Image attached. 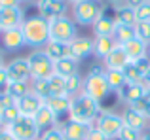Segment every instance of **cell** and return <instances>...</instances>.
<instances>
[{"label":"cell","mask_w":150,"mask_h":140,"mask_svg":"<svg viewBox=\"0 0 150 140\" xmlns=\"http://www.w3.org/2000/svg\"><path fill=\"white\" fill-rule=\"evenodd\" d=\"M101 104L97 100L89 99L88 95L80 93V95L72 97L70 100V110H69V119L72 121H80V123H88L93 125L97 121V118L101 116Z\"/></svg>","instance_id":"6da1fadb"},{"label":"cell","mask_w":150,"mask_h":140,"mask_svg":"<svg viewBox=\"0 0 150 140\" xmlns=\"http://www.w3.org/2000/svg\"><path fill=\"white\" fill-rule=\"evenodd\" d=\"M23 36H25V44L29 48L40 49L46 48V44L50 42V21L40 15H34L23 21L21 25Z\"/></svg>","instance_id":"7a4b0ae2"},{"label":"cell","mask_w":150,"mask_h":140,"mask_svg":"<svg viewBox=\"0 0 150 140\" xmlns=\"http://www.w3.org/2000/svg\"><path fill=\"white\" fill-rule=\"evenodd\" d=\"M82 93L88 95L89 99L97 100V102H101V100L110 93L108 81H106V76H105V70H103L101 66H95L93 70L88 72V76L84 78Z\"/></svg>","instance_id":"3957f363"},{"label":"cell","mask_w":150,"mask_h":140,"mask_svg":"<svg viewBox=\"0 0 150 140\" xmlns=\"http://www.w3.org/2000/svg\"><path fill=\"white\" fill-rule=\"evenodd\" d=\"M76 21L67 15L50 21V40L53 42H61V44H70L72 40H76Z\"/></svg>","instance_id":"277c9868"},{"label":"cell","mask_w":150,"mask_h":140,"mask_svg":"<svg viewBox=\"0 0 150 140\" xmlns=\"http://www.w3.org/2000/svg\"><path fill=\"white\" fill-rule=\"evenodd\" d=\"M6 131L15 140H38L42 134V131L36 125L34 118H27V116H19L13 123H10L6 127Z\"/></svg>","instance_id":"5b68a950"},{"label":"cell","mask_w":150,"mask_h":140,"mask_svg":"<svg viewBox=\"0 0 150 140\" xmlns=\"http://www.w3.org/2000/svg\"><path fill=\"white\" fill-rule=\"evenodd\" d=\"M33 91L42 100H48L59 95H67V85L61 76L53 74V76L46 78V80H33Z\"/></svg>","instance_id":"8992f818"},{"label":"cell","mask_w":150,"mask_h":140,"mask_svg":"<svg viewBox=\"0 0 150 140\" xmlns=\"http://www.w3.org/2000/svg\"><path fill=\"white\" fill-rule=\"evenodd\" d=\"M27 59L30 64V78L33 80H46L55 74V63L46 55L44 49H34Z\"/></svg>","instance_id":"52a82bcc"},{"label":"cell","mask_w":150,"mask_h":140,"mask_svg":"<svg viewBox=\"0 0 150 140\" xmlns=\"http://www.w3.org/2000/svg\"><path fill=\"white\" fill-rule=\"evenodd\" d=\"M72 11H74V19H76L78 25L93 27V23L103 13V6L99 0H82V2L74 4Z\"/></svg>","instance_id":"ba28073f"},{"label":"cell","mask_w":150,"mask_h":140,"mask_svg":"<svg viewBox=\"0 0 150 140\" xmlns=\"http://www.w3.org/2000/svg\"><path fill=\"white\" fill-rule=\"evenodd\" d=\"M93 127H97L108 140H114L120 134V131L124 129V119H122V116L114 114V112H101Z\"/></svg>","instance_id":"9c48e42d"},{"label":"cell","mask_w":150,"mask_h":140,"mask_svg":"<svg viewBox=\"0 0 150 140\" xmlns=\"http://www.w3.org/2000/svg\"><path fill=\"white\" fill-rule=\"evenodd\" d=\"M116 13H114V6H110L108 10H105L103 8V13L99 15V19H97L95 23H93V34H95V38L99 36H114V30H116Z\"/></svg>","instance_id":"30bf717a"},{"label":"cell","mask_w":150,"mask_h":140,"mask_svg":"<svg viewBox=\"0 0 150 140\" xmlns=\"http://www.w3.org/2000/svg\"><path fill=\"white\" fill-rule=\"evenodd\" d=\"M36 8H38V11H40V17L51 21V19L67 15L69 2H67V0H36Z\"/></svg>","instance_id":"8fae6325"},{"label":"cell","mask_w":150,"mask_h":140,"mask_svg":"<svg viewBox=\"0 0 150 140\" xmlns=\"http://www.w3.org/2000/svg\"><path fill=\"white\" fill-rule=\"evenodd\" d=\"M25 21V13H23L21 6L15 8H0V32L11 29H19Z\"/></svg>","instance_id":"7c38bea8"},{"label":"cell","mask_w":150,"mask_h":140,"mask_svg":"<svg viewBox=\"0 0 150 140\" xmlns=\"http://www.w3.org/2000/svg\"><path fill=\"white\" fill-rule=\"evenodd\" d=\"M4 68H6V72H8L10 81H29V80H33V78H30L29 59H25V57H17V59L10 61Z\"/></svg>","instance_id":"4fadbf2b"},{"label":"cell","mask_w":150,"mask_h":140,"mask_svg":"<svg viewBox=\"0 0 150 140\" xmlns=\"http://www.w3.org/2000/svg\"><path fill=\"white\" fill-rule=\"evenodd\" d=\"M15 106H17V110L21 112V116L34 118V116H36V112L44 106V100H42L34 91H30L29 95H25V97H21V99L15 100Z\"/></svg>","instance_id":"5bb4252c"},{"label":"cell","mask_w":150,"mask_h":140,"mask_svg":"<svg viewBox=\"0 0 150 140\" xmlns=\"http://www.w3.org/2000/svg\"><path fill=\"white\" fill-rule=\"evenodd\" d=\"M69 51H70V57L80 63V61L88 59L93 53V40L88 36H78L76 40H72L69 44Z\"/></svg>","instance_id":"9a60e30c"},{"label":"cell","mask_w":150,"mask_h":140,"mask_svg":"<svg viewBox=\"0 0 150 140\" xmlns=\"http://www.w3.org/2000/svg\"><path fill=\"white\" fill-rule=\"evenodd\" d=\"M91 127L93 125L69 119V121H65L61 125V131H63V134H65L67 140H86L88 134H89V131H91Z\"/></svg>","instance_id":"2e32d148"},{"label":"cell","mask_w":150,"mask_h":140,"mask_svg":"<svg viewBox=\"0 0 150 140\" xmlns=\"http://www.w3.org/2000/svg\"><path fill=\"white\" fill-rule=\"evenodd\" d=\"M144 95H146V87H144L141 81H137V83H133V81H127V83H125L124 87L118 91V97H120V99L124 100L127 106L135 104L137 100H141Z\"/></svg>","instance_id":"e0dca14e"},{"label":"cell","mask_w":150,"mask_h":140,"mask_svg":"<svg viewBox=\"0 0 150 140\" xmlns=\"http://www.w3.org/2000/svg\"><path fill=\"white\" fill-rule=\"evenodd\" d=\"M0 44H2V48L6 49V51H17V49L23 48V46H27L21 27H19V29H11V30L0 32Z\"/></svg>","instance_id":"ac0fdd59"},{"label":"cell","mask_w":150,"mask_h":140,"mask_svg":"<svg viewBox=\"0 0 150 140\" xmlns=\"http://www.w3.org/2000/svg\"><path fill=\"white\" fill-rule=\"evenodd\" d=\"M122 48H124V51H125V55H127L129 63L139 61V59H143V57H148V44H144L143 40H139V38L129 40L127 44H124Z\"/></svg>","instance_id":"d6986e66"},{"label":"cell","mask_w":150,"mask_h":140,"mask_svg":"<svg viewBox=\"0 0 150 140\" xmlns=\"http://www.w3.org/2000/svg\"><path fill=\"white\" fill-rule=\"evenodd\" d=\"M122 119H124L125 127H131V129L139 131V133H144V131H146L148 119L144 118L143 114H139L137 110H133V108H127V110L122 114Z\"/></svg>","instance_id":"ffe728a7"},{"label":"cell","mask_w":150,"mask_h":140,"mask_svg":"<svg viewBox=\"0 0 150 140\" xmlns=\"http://www.w3.org/2000/svg\"><path fill=\"white\" fill-rule=\"evenodd\" d=\"M118 46V42L114 40V36H99L93 38V55L105 61L108 57V53Z\"/></svg>","instance_id":"44dd1931"},{"label":"cell","mask_w":150,"mask_h":140,"mask_svg":"<svg viewBox=\"0 0 150 140\" xmlns=\"http://www.w3.org/2000/svg\"><path fill=\"white\" fill-rule=\"evenodd\" d=\"M127 64H129V59H127V55H125V51H124L122 46H116V48L108 53V57L105 59V68L124 70Z\"/></svg>","instance_id":"7402d4cb"},{"label":"cell","mask_w":150,"mask_h":140,"mask_svg":"<svg viewBox=\"0 0 150 140\" xmlns=\"http://www.w3.org/2000/svg\"><path fill=\"white\" fill-rule=\"evenodd\" d=\"M70 100H72V97L69 95H59V97H53V99H48L44 100V104L50 108L51 112H53L57 118H61L63 114H69L70 110Z\"/></svg>","instance_id":"603a6c76"},{"label":"cell","mask_w":150,"mask_h":140,"mask_svg":"<svg viewBox=\"0 0 150 140\" xmlns=\"http://www.w3.org/2000/svg\"><path fill=\"white\" fill-rule=\"evenodd\" d=\"M57 119H59V118L50 110L48 106H46V104L36 112V116H34V121H36V125H38V127H40V131L53 129V127L57 125Z\"/></svg>","instance_id":"cb8c5ba5"},{"label":"cell","mask_w":150,"mask_h":140,"mask_svg":"<svg viewBox=\"0 0 150 140\" xmlns=\"http://www.w3.org/2000/svg\"><path fill=\"white\" fill-rule=\"evenodd\" d=\"M44 51H46V55H48L50 59L53 61V63L65 59V57H70L69 44H61V42H53V40H50L48 44H46Z\"/></svg>","instance_id":"d4e9b609"},{"label":"cell","mask_w":150,"mask_h":140,"mask_svg":"<svg viewBox=\"0 0 150 140\" xmlns=\"http://www.w3.org/2000/svg\"><path fill=\"white\" fill-rule=\"evenodd\" d=\"M55 74L61 76L63 80H69L70 76L78 74V61H74L72 57H65V59L55 63Z\"/></svg>","instance_id":"484cf974"},{"label":"cell","mask_w":150,"mask_h":140,"mask_svg":"<svg viewBox=\"0 0 150 140\" xmlns=\"http://www.w3.org/2000/svg\"><path fill=\"white\" fill-rule=\"evenodd\" d=\"M114 13H116V21L124 23V25H137V11L129 4H122V6H114Z\"/></svg>","instance_id":"4316f807"},{"label":"cell","mask_w":150,"mask_h":140,"mask_svg":"<svg viewBox=\"0 0 150 140\" xmlns=\"http://www.w3.org/2000/svg\"><path fill=\"white\" fill-rule=\"evenodd\" d=\"M133 38H137L135 25H124V23H118L116 30H114V40L118 42V46L127 44L129 40H133Z\"/></svg>","instance_id":"83f0119b"},{"label":"cell","mask_w":150,"mask_h":140,"mask_svg":"<svg viewBox=\"0 0 150 140\" xmlns=\"http://www.w3.org/2000/svg\"><path fill=\"white\" fill-rule=\"evenodd\" d=\"M105 76H106V81H108L110 91H116L118 93L125 83H127V80H125V76H124V70L105 68Z\"/></svg>","instance_id":"f1b7e54d"},{"label":"cell","mask_w":150,"mask_h":140,"mask_svg":"<svg viewBox=\"0 0 150 140\" xmlns=\"http://www.w3.org/2000/svg\"><path fill=\"white\" fill-rule=\"evenodd\" d=\"M30 91H33V83H30V81H10L8 87H6V93L11 95L15 100L25 97V95H29Z\"/></svg>","instance_id":"f546056e"},{"label":"cell","mask_w":150,"mask_h":140,"mask_svg":"<svg viewBox=\"0 0 150 140\" xmlns=\"http://www.w3.org/2000/svg\"><path fill=\"white\" fill-rule=\"evenodd\" d=\"M65 85H67V95L69 97H76V95H80L82 87H84V78H82L80 74L70 76L69 80H65Z\"/></svg>","instance_id":"4dcf8cb0"},{"label":"cell","mask_w":150,"mask_h":140,"mask_svg":"<svg viewBox=\"0 0 150 140\" xmlns=\"http://www.w3.org/2000/svg\"><path fill=\"white\" fill-rule=\"evenodd\" d=\"M135 32L139 40H143L144 44H150V21H137Z\"/></svg>","instance_id":"1f68e13d"},{"label":"cell","mask_w":150,"mask_h":140,"mask_svg":"<svg viewBox=\"0 0 150 140\" xmlns=\"http://www.w3.org/2000/svg\"><path fill=\"white\" fill-rule=\"evenodd\" d=\"M129 108H133V110H137L139 114H143L144 118H146L148 121H150V97H146V95H144L143 99H141V100H137L135 104H131Z\"/></svg>","instance_id":"d6a6232c"},{"label":"cell","mask_w":150,"mask_h":140,"mask_svg":"<svg viewBox=\"0 0 150 140\" xmlns=\"http://www.w3.org/2000/svg\"><path fill=\"white\" fill-rule=\"evenodd\" d=\"M21 116V112L17 110V106H11V108H6V110H2V114H0V121L4 123V125H10V123H13L15 119Z\"/></svg>","instance_id":"836d02e7"},{"label":"cell","mask_w":150,"mask_h":140,"mask_svg":"<svg viewBox=\"0 0 150 140\" xmlns=\"http://www.w3.org/2000/svg\"><path fill=\"white\" fill-rule=\"evenodd\" d=\"M124 76L127 81H133V83H137V81H143V74L139 72V68L135 66V63H129L127 66L124 68Z\"/></svg>","instance_id":"e575fe53"},{"label":"cell","mask_w":150,"mask_h":140,"mask_svg":"<svg viewBox=\"0 0 150 140\" xmlns=\"http://www.w3.org/2000/svg\"><path fill=\"white\" fill-rule=\"evenodd\" d=\"M38 140H67V138H65V134H63L61 127H53V129L44 131Z\"/></svg>","instance_id":"d590c367"},{"label":"cell","mask_w":150,"mask_h":140,"mask_svg":"<svg viewBox=\"0 0 150 140\" xmlns=\"http://www.w3.org/2000/svg\"><path fill=\"white\" fill-rule=\"evenodd\" d=\"M141 134H143V133H139V131L124 125V129L120 131V134H118L116 138H120V140H141Z\"/></svg>","instance_id":"8d00e7d4"},{"label":"cell","mask_w":150,"mask_h":140,"mask_svg":"<svg viewBox=\"0 0 150 140\" xmlns=\"http://www.w3.org/2000/svg\"><path fill=\"white\" fill-rule=\"evenodd\" d=\"M135 11H137V21H150V2L144 0L143 4L135 8Z\"/></svg>","instance_id":"74e56055"},{"label":"cell","mask_w":150,"mask_h":140,"mask_svg":"<svg viewBox=\"0 0 150 140\" xmlns=\"http://www.w3.org/2000/svg\"><path fill=\"white\" fill-rule=\"evenodd\" d=\"M11 106H15V99L11 95H8L6 91H2L0 93V108L6 110V108H11Z\"/></svg>","instance_id":"f35d334b"},{"label":"cell","mask_w":150,"mask_h":140,"mask_svg":"<svg viewBox=\"0 0 150 140\" xmlns=\"http://www.w3.org/2000/svg\"><path fill=\"white\" fill-rule=\"evenodd\" d=\"M133 63H135V66L139 68V72L143 74H146V70L150 68V57H143V59H139V61H133Z\"/></svg>","instance_id":"ab89813d"},{"label":"cell","mask_w":150,"mask_h":140,"mask_svg":"<svg viewBox=\"0 0 150 140\" xmlns=\"http://www.w3.org/2000/svg\"><path fill=\"white\" fill-rule=\"evenodd\" d=\"M86 140H108V138H106L105 134L97 129V127H91V131H89V134H88V138H86Z\"/></svg>","instance_id":"60d3db41"},{"label":"cell","mask_w":150,"mask_h":140,"mask_svg":"<svg viewBox=\"0 0 150 140\" xmlns=\"http://www.w3.org/2000/svg\"><path fill=\"white\" fill-rule=\"evenodd\" d=\"M21 0H0V8H15Z\"/></svg>","instance_id":"b9f144b4"},{"label":"cell","mask_w":150,"mask_h":140,"mask_svg":"<svg viewBox=\"0 0 150 140\" xmlns=\"http://www.w3.org/2000/svg\"><path fill=\"white\" fill-rule=\"evenodd\" d=\"M141 83H143L144 87H150V68L146 70V74L143 76V81H141Z\"/></svg>","instance_id":"7bdbcfd3"},{"label":"cell","mask_w":150,"mask_h":140,"mask_svg":"<svg viewBox=\"0 0 150 140\" xmlns=\"http://www.w3.org/2000/svg\"><path fill=\"white\" fill-rule=\"evenodd\" d=\"M0 140H15V138L11 136L8 131H4V133H0Z\"/></svg>","instance_id":"ee69618b"},{"label":"cell","mask_w":150,"mask_h":140,"mask_svg":"<svg viewBox=\"0 0 150 140\" xmlns=\"http://www.w3.org/2000/svg\"><path fill=\"white\" fill-rule=\"evenodd\" d=\"M144 0H125V4H129V6H133V8H137L139 4H143Z\"/></svg>","instance_id":"f6af8a7d"},{"label":"cell","mask_w":150,"mask_h":140,"mask_svg":"<svg viewBox=\"0 0 150 140\" xmlns=\"http://www.w3.org/2000/svg\"><path fill=\"white\" fill-rule=\"evenodd\" d=\"M141 140H150V129H146L143 134H141Z\"/></svg>","instance_id":"bcb514c9"},{"label":"cell","mask_w":150,"mask_h":140,"mask_svg":"<svg viewBox=\"0 0 150 140\" xmlns=\"http://www.w3.org/2000/svg\"><path fill=\"white\" fill-rule=\"evenodd\" d=\"M110 6H122V2H125V0H108Z\"/></svg>","instance_id":"7dc6e473"},{"label":"cell","mask_w":150,"mask_h":140,"mask_svg":"<svg viewBox=\"0 0 150 140\" xmlns=\"http://www.w3.org/2000/svg\"><path fill=\"white\" fill-rule=\"evenodd\" d=\"M4 131H6V125H4V123L0 121V133H4Z\"/></svg>","instance_id":"c3c4849f"},{"label":"cell","mask_w":150,"mask_h":140,"mask_svg":"<svg viewBox=\"0 0 150 140\" xmlns=\"http://www.w3.org/2000/svg\"><path fill=\"white\" fill-rule=\"evenodd\" d=\"M69 4H78V2H82V0H67Z\"/></svg>","instance_id":"681fc988"},{"label":"cell","mask_w":150,"mask_h":140,"mask_svg":"<svg viewBox=\"0 0 150 140\" xmlns=\"http://www.w3.org/2000/svg\"><path fill=\"white\" fill-rule=\"evenodd\" d=\"M6 64H4V59H2V55H0V68H4Z\"/></svg>","instance_id":"f907efd6"},{"label":"cell","mask_w":150,"mask_h":140,"mask_svg":"<svg viewBox=\"0 0 150 140\" xmlns=\"http://www.w3.org/2000/svg\"><path fill=\"white\" fill-rule=\"evenodd\" d=\"M148 57H150V44H148Z\"/></svg>","instance_id":"816d5d0a"},{"label":"cell","mask_w":150,"mask_h":140,"mask_svg":"<svg viewBox=\"0 0 150 140\" xmlns=\"http://www.w3.org/2000/svg\"><path fill=\"white\" fill-rule=\"evenodd\" d=\"M21 2H30V0H21Z\"/></svg>","instance_id":"f5cc1de1"},{"label":"cell","mask_w":150,"mask_h":140,"mask_svg":"<svg viewBox=\"0 0 150 140\" xmlns=\"http://www.w3.org/2000/svg\"><path fill=\"white\" fill-rule=\"evenodd\" d=\"M0 114H2V108H0Z\"/></svg>","instance_id":"db71d44e"},{"label":"cell","mask_w":150,"mask_h":140,"mask_svg":"<svg viewBox=\"0 0 150 140\" xmlns=\"http://www.w3.org/2000/svg\"><path fill=\"white\" fill-rule=\"evenodd\" d=\"M146 2H150V0H146Z\"/></svg>","instance_id":"11a10c76"}]
</instances>
